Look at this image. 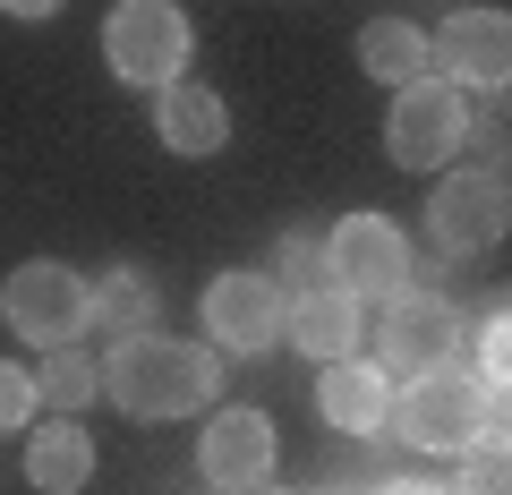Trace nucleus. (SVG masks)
I'll list each match as a JSON object with an SVG mask.
<instances>
[{
  "instance_id": "1",
  "label": "nucleus",
  "mask_w": 512,
  "mask_h": 495,
  "mask_svg": "<svg viewBox=\"0 0 512 495\" xmlns=\"http://www.w3.org/2000/svg\"><path fill=\"white\" fill-rule=\"evenodd\" d=\"M222 393V350L214 342H180V333H128V342H111L103 359V402L128 410V419H197V410H214Z\"/></svg>"
},
{
  "instance_id": "2",
  "label": "nucleus",
  "mask_w": 512,
  "mask_h": 495,
  "mask_svg": "<svg viewBox=\"0 0 512 495\" xmlns=\"http://www.w3.org/2000/svg\"><path fill=\"white\" fill-rule=\"evenodd\" d=\"M393 436L410 444V453H478L487 436H504V393L478 376V367H427V376H410L402 393H393Z\"/></svg>"
},
{
  "instance_id": "3",
  "label": "nucleus",
  "mask_w": 512,
  "mask_h": 495,
  "mask_svg": "<svg viewBox=\"0 0 512 495\" xmlns=\"http://www.w3.org/2000/svg\"><path fill=\"white\" fill-rule=\"evenodd\" d=\"M478 137V111L470 94L453 86V77H410V86H393V111H384V154L402 171H444L461 146Z\"/></svg>"
},
{
  "instance_id": "4",
  "label": "nucleus",
  "mask_w": 512,
  "mask_h": 495,
  "mask_svg": "<svg viewBox=\"0 0 512 495\" xmlns=\"http://www.w3.org/2000/svg\"><path fill=\"white\" fill-rule=\"evenodd\" d=\"M325 265H333V291H350L359 308L419 291V248H410V231L393 214H342L325 231Z\"/></svg>"
},
{
  "instance_id": "5",
  "label": "nucleus",
  "mask_w": 512,
  "mask_h": 495,
  "mask_svg": "<svg viewBox=\"0 0 512 495\" xmlns=\"http://www.w3.org/2000/svg\"><path fill=\"white\" fill-rule=\"evenodd\" d=\"M188 52H197V26H188L180 0H120L103 18V60L111 77H128V86H171V77H188Z\"/></svg>"
},
{
  "instance_id": "6",
  "label": "nucleus",
  "mask_w": 512,
  "mask_h": 495,
  "mask_svg": "<svg viewBox=\"0 0 512 495\" xmlns=\"http://www.w3.org/2000/svg\"><path fill=\"white\" fill-rule=\"evenodd\" d=\"M86 291L94 282L60 257H26L18 274L0 282V325L35 350H60V342H86Z\"/></svg>"
},
{
  "instance_id": "7",
  "label": "nucleus",
  "mask_w": 512,
  "mask_h": 495,
  "mask_svg": "<svg viewBox=\"0 0 512 495\" xmlns=\"http://www.w3.org/2000/svg\"><path fill=\"white\" fill-rule=\"evenodd\" d=\"M461 359V308L436 291H402L384 299L376 316V367L393 376V385H410V376H427V367H453Z\"/></svg>"
},
{
  "instance_id": "8",
  "label": "nucleus",
  "mask_w": 512,
  "mask_h": 495,
  "mask_svg": "<svg viewBox=\"0 0 512 495\" xmlns=\"http://www.w3.org/2000/svg\"><path fill=\"white\" fill-rule=\"evenodd\" d=\"M282 316H291V291L274 274H214L205 282V342L222 359H265L282 342Z\"/></svg>"
},
{
  "instance_id": "9",
  "label": "nucleus",
  "mask_w": 512,
  "mask_h": 495,
  "mask_svg": "<svg viewBox=\"0 0 512 495\" xmlns=\"http://www.w3.org/2000/svg\"><path fill=\"white\" fill-rule=\"evenodd\" d=\"M504 231H512L504 171H453V180H436V197H427V239H436L444 257H478V248H495Z\"/></svg>"
},
{
  "instance_id": "10",
  "label": "nucleus",
  "mask_w": 512,
  "mask_h": 495,
  "mask_svg": "<svg viewBox=\"0 0 512 495\" xmlns=\"http://www.w3.org/2000/svg\"><path fill=\"white\" fill-rule=\"evenodd\" d=\"M427 69L453 77L461 94L470 86L504 94V77H512V18L504 9H453V18L427 35Z\"/></svg>"
},
{
  "instance_id": "11",
  "label": "nucleus",
  "mask_w": 512,
  "mask_h": 495,
  "mask_svg": "<svg viewBox=\"0 0 512 495\" xmlns=\"http://www.w3.org/2000/svg\"><path fill=\"white\" fill-rule=\"evenodd\" d=\"M274 419L265 410H248V402H231V410H214L205 419V436H197V470H205V487H222V495H256L265 478H274Z\"/></svg>"
},
{
  "instance_id": "12",
  "label": "nucleus",
  "mask_w": 512,
  "mask_h": 495,
  "mask_svg": "<svg viewBox=\"0 0 512 495\" xmlns=\"http://www.w3.org/2000/svg\"><path fill=\"white\" fill-rule=\"evenodd\" d=\"M393 376H384L376 359H333L325 376H316V410H325V427H342V436H384L393 427Z\"/></svg>"
},
{
  "instance_id": "13",
  "label": "nucleus",
  "mask_w": 512,
  "mask_h": 495,
  "mask_svg": "<svg viewBox=\"0 0 512 495\" xmlns=\"http://www.w3.org/2000/svg\"><path fill=\"white\" fill-rule=\"evenodd\" d=\"M359 333H367V308L350 291H299L291 299V316H282V342L291 350H308L316 367H333V359H359Z\"/></svg>"
},
{
  "instance_id": "14",
  "label": "nucleus",
  "mask_w": 512,
  "mask_h": 495,
  "mask_svg": "<svg viewBox=\"0 0 512 495\" xmlns=\"http://www.w3.org/2000/svg\"><path fill=\"white\" fill-rule=\"evenodd\" d=\"M154 137H163L171 154H222V137H231V111H222L214 86H197V77H171V86H154Z\"/></svg>"
},
{
  "instance_id": "15",
  "label": "nucleus",
  "mask_w": 512,
  "mask_h": 495,
  "mask_svg": "<svg viewBox=\"0 0 512 495\" xmlns=\"http://www.w3.org/2000/svg\"><path fill=\"white\" fill-rule=\"evenodd\" d=\"M26 478H35L43 495H77L94 478V436L77 419H43L35 436H26Z\"/></svg>"
},
{
  "instance_id": "16",
  "label": "nucleus",
  "mask_w": 512,
  "mask_h": 495,
  "mask_svg": "<svg viewBox=\"0 0 512 495\" xmlns=\"http://www.w3.org/2000/svg\"><path fill=\"white\" fill-rule=\"evenodd\" d=\"M86 325H103L111 342L146 333V325H154V274H137V265H111V274L86 291Z\"/></svg>"
},
{
  "instance_id": "17",
  "label": "nucleus",
  "mask_w": 512,
  "mask_h": 495,
  "mask_svg": "<svg viewBox=\"0 0 512 495\" xmlns=\"http://www.w3.org/2000/svg\"><path fill=\"white\" fill-rule=\"evenodd\" d=\"M94 393H103V359H86V342L43 350V367H35V402L52 410V419H77Z\"/></svg>"
},
{
  "instance_id": "18",
  "label": "nucleus",
  "mask_w": 512,
  "mask_h": 495,
  "mask_svg": "<svg viewBox=\"0 0 512 495\" xmlns=\"http://www.w3.org/2000/svg\"><path fill=\"white\" fill-rule=\"evenodd\" d=\"M359 69L376 77V86H410V77H427V26L376 18V26L359 35Z\"/></svg>"
},
{
  "instance_id": "19",
  "label": "nucleus",
  "mask_w": 512,
  "mask_h": 495,
  "mask_svg": "<svg viewBox=\"0 0 512 495\" xmlns=\"http://www.w3.org/2000/svg\"><path fill=\"white\" fill-rule=\"evenodd\" d=\"M35 367H18V359H0V436H18V427H35Z\"/></svg>"
},
{
  "instance_id": "20",
  "label": "nucleus",
  "mask_w": 512,
  "mask_h": 495,
  "mask_svg": "<svg viewBox=\"0 0 512 495\" xmlns=\"http://www.w3.org/2000/svg\"><path fill=\"white\" fill-rule=\"evenodd\" d=\"M274 282H291V299H299V291H325V282H333L325 239H282V274H274Z\"/></svg>"
},
{
  "instance_id": "21",
  "label": "nucleus",
  "mask_w": 512,
  "mask_h": 495,
  "mask_svg": "<svg viewBox=\"0 0 512 495\" xmlns=\"http://www.w3.org/2000/svg\"><path fill=\"white\" fill-rule=\"evenodd\" d=\"M504 367H512V316H504V299L487 308V325H478V376H487L495 393H504Z\"/></svg>"
},
{
  "instance_id": "22",
  "label": "nucleus",
  "mask_w": 512,
  "mask_h": 495,
  "mask_svg": "<svg viewBox=\"0 0 512 495\" xmlns=\"http://www.w3.org/2000/svg\"><path fill=\"white\" fill-rule=\"evenodd\" d=\"M461 461H470V478H461L453 495H504V444H495V453L478 444V453H461Z\"/></svg>"
},
{
  "instance_id": "23",
  "label": "nucleus",
  "mask_w": 512,
  "mask_h": 495,
  "mask_svg": "<svg viewBox=\"0 0 512 495\" xmlns=\"http://www.w3.org/2000/svg\"><path fill=\"white\" fill-rule=\"evenodd\" d=\"M69 0H0V18H60Z\"/></svg>"
},
{
  "instance_id": "24",
  "label": "nucleus",
  "mask_w": 512,
  "mask_h": 495,
  "mask_svg": "<svg viewBox=\"0 0 512 495\" xmlns=\"http://www.w3.org/2000/svg\"><path fill=\"white\" fill-rule=\"evenodd\" d=\"M376 495H453V487H436V478H384Z\"/></svg>"
},
{
  "instance_id": "25",
  "label": "nucleus",
  "mask_w": 512,
  "mask_h": 495,
  "mask_svg": "<svg viewBox=\"0 0 512 495\" xmlns=\"http://www.w3.org/2000/svg\"><path fill=\"white\" fill-rule=\"evenodd\" d=\"M316 495H342V487H316Z\"/></svg>"
},
{
  "instance_id": "26",
  "label": "nucleus",
  "mask_w": 512,
  "mask_h": 495,
  "mask_svg": "<svg viewBox=\"0 0 512 495\" xmlns=\"http://www.w3.org/2000/svg\"><path fill=\"white\" fill-rule=\"evenodd\" d=\"M256 495H274V487H256Z\"/></svg>"
}]
</instances>
